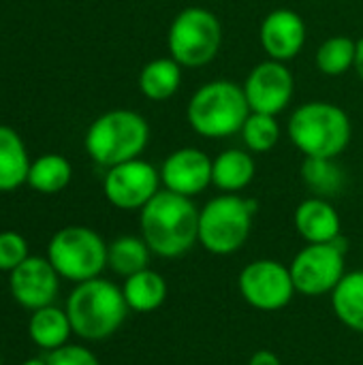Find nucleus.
Masks as SVG:
<instances>
[{
    "label": "nucleus",
    "instance_id": "1",
    "mask_svg": "<svg viewBox=\"0 0 363 365\" xmlns=\"http://www.w3.org/2000/svg\"><path fill=\"white\" fill-rule=\"evenodd\" d=\"M139 227L152 255L160 259H178L199 244V210L188 197L165 188L139 210Z\"/></svg>",
    "mask_w": 363,
    "mask_h": 365
},
{
    "label": "nucleus",
    "instance_id": "2",
    "mask_svg": "<svg viewBox=\"0 0 363 365\" xmlns=\"http://www.w3.org/2000/svg\"><path fill=\"white\" fill-rule=\"evenodd\" d=\"M73 334L88 342L111 338L126 321L128 306L120 287L105 278L79 282L66 299Z\"/></svg>",
    "mask_w": 363,
    "mask_h": 365
},
{
    "label": "nucleus",
    "instance_id": "3",
    "mask_svg": "<svg viewBox=\"0 0 363 365\" xmlns=\"http://www.w3.org/2000/svg\"><path fill=\"white\" fill-rule=\"evenodd\" d=\"M287 133L306 158H338L351 143L353 124L342 107L310 101L293 111Z\"/></svg>",
    "mask_w": 363,
    "mask_h": 365
},
{
    "label": "nucleus",
    "instance_id": "4",
    "mask_svg": "<svg viewBox=\"0 0 363 365\" xmlns=\"http://www.w3.org/2000/svg\"><path fill=\"white\" fill-rule=\"evenodd\" d=\"M250 113L244 88L231 79H214L195 90L186 107L190 128L205 139H227L242 130Z\"/></svg>",
    "mask_w": 363,
    "mask_h": 365
},
{
    "label": "nucleus",
    "instance_id": "5",
    "mask_svg": "<svg viewBox=\"0 0 363 365\" xmlns=\"http://www.w3.org/2000/svg\"><path fill=\"white\" fill-rule=\"evenodd\" d=\"M150 141L148 120L133 109H111L98 115L83 139L88 156L101 167L141 158Z\"/></svg>",
    "mask_w": 363,
    "mask_h": 365
},
{
    "label": "nucleus",
    "instance_id": "6",
    "mask_svg": "<svg viewBox=\"0 0 363 365\" xmlns=\"http://www.w3.org/2000/svg\"><path fill=\"white\" fill-rule=\"evenodd\" d=\"M257 203L240 195H227L210 199L199 210V244L216 255H235L250 237Z\"/></svg>",
    "mask_w": 363,
    "mask_h": 365
},
{
    "label": "nucleus",
    "instance_id": "7",
    "mask_svg": "<svg viewBox=\"0 0 363 365\" xmlns=\"http://www.w3.org/2000/svg\"><path fill=\"white\" fill-rule=\"evenodd\" d=\"M223 45V24L205 6L182 9L167 32L169 56L182 68H201L210 64Z\"/></svg>",
    "mask_w": 363,
    "mask_h": 365
},
{
    "label": "nucleus",
    "instance_id": "8",
    "mask_svg": "<svg viewBox=\"0 0 363 365\" xmlns=\"http://www.w3.org/2000/svg\"><path fill=\"white\" fill-rule=\"evenodd\" d=\"M47 259L60 278L79 284L98 278L107 267V244L94 229L73 225L53 233Z\"/></svg>",
    "mask_w": 363,
    "mask_h": 365
},
{
    "label": "nucleus",
    "instance_id": "9",
    "mask_svg": "<svg viewBox=\"0 0 363 365\" xmlns=\"http://www.w3.org/2000/svg\"><path fill=\"white\" fill-rule=\"evenodd\" d=\"M344 257L347 240L342 237L329 244H306L289 265L295 291L308 297L332 295L347 274Z\"/></svg>",
    "mask_w": 363,
    "mask_h": 365
},
{
    "label": "nucleus",
    "instance_id": "10",
    "mask_svg": "<svg viewBox=\"0 0 363 365\" xmlns=\"http://www.w3.org/2000/svg\"><path fill=\"white\" fill-rule=\"evenodd\" d=\"M240 293L248 306L261 312H278L293 302L295 284L291 269L274 259L248 263L237 278Z\"/></svg>",
    "mask_w": 363,
    "mask_h": 365
},
{
    "label": "nucleus",
    "instance_id": "11",
    "mask_svg": "<svg viewBox=\"0 0 363 365\" xmlns=\"http://www.w3.org/2000/svg\"><path fill=\"white\" fill-rule=\"evenodd\" d=\"M158 190L160 171L143 158H133L109 167L103 180L105 199L124 212L143 210Z\"/></svg>",
    "mask_w": 363,
    "mask_h": 365
},
{
    "label": "nucleus",
    "instance_id": "12",
    "mask_svg": "<svg viewBox=\"0 0 363 365\" xmlns=\"http://www.w3.org/2000/svg\"><path fill=\"white\" fill-rule=\"evenodd\" d=\"M242 88L250 111L278 115L293 101L295 79L291 68H287V62L267 58L257 66H252Z\"/></svg>",
    "mask_w": 363,
    "mask_h": 365
},
{
    "label": "nucleus",
    "instance_id": "13",
    "mask_svg": "<svg viewBox=\"0 0 363 365\" xmlns=\"http://www.w3.org/2000/svg\"><path fill=\"white\" fill-rule=\"evenodd\" d=\"M9 287L13 299L21 308L34 312L56 302L60 289V274L53 269L47 257H28L19 267L11 272Z\"/></svg>",
    "mask_w": 363,
    "mask_h": 365
},
{
    "label": "nucleus",
    "instance_id": "14",
    "mask_svg": "<svg viewBox=\"0 0 363 365\" xmlns=\"http://www.w3.org/2000/svg\"><path fill=\"white\" fill-rule=\"evenodd\" d=\"M160 184L182 197H197L212 184V158L199 148H180L160 165Z\"/></svg>",
    "mask_w": 363,
    "mask_h": 365
},
{
    "label": "nucleus",
    "instance_id": "15",
    "mask_svg": "<svg viewBox=\"0 0 363 365\" xmlns=\"http://www.w3.org/2000/svg\"><path fill=\"white\" fill-rule=\"evenodd\" d=\"M259 41L270 60L289 62L306 45V21L293 9H274L259 26Z\"/></svg>",
    "mask_w": 363,
    "mask_h": 365
},
{
    "label": "nucleus",
    "instance_id": "16",
    "mask_svg": "<svg viewBox=\"0 0 363 365\" xmlns=\"http://www.w3.org/2000/svg\"><path fill=\"white\" fill-rule=\"evenodd\" d=\"M293 222L306 244H329L342 237L340 214L323 197L304 199L293 214Z\"/></svg>",
    "mask_w": 363,
    "mask_h": 365
},
{
    "label": "nucleus",
    "instance_id": "17",
    "mask_svg": "<svg viewBox=\"0 0 363 365\" xmlns=\"http://www.w3.org/2000/svg\"><path fill=\"white\" fill-rule=\"evenodd\" d=\"M257 165L248 150L229 148L212 158V186L227 195H240L255 180Z\"/></svg>",
    "mask_w": 363,
    "mask_h": 365
},
{
    "label": "nucleus",
    "instance_id": "18",
    "mask_svg": "<svg viewBox=\"0 0 363 365\" xmlns=\"http://www.w3.org/2000/svg\"><path fill=\"white\" fill-rule=\"evenodd\" d=\"M71 334H73V325L66 310H60L53 304L34 310L28 321L30 340L47 353L68 344Z\"/></svg>",
    "mask_w": 363,
    "mask_h": 365
},
{
    "label": "nucleus",
    "instance_id": "19",
    "mask_svg": "<svg viewBox=\"0 0 363 365\" xmlns=\"http://www.w3.org/2000/svg\"><path fill=\"white\" fill-rule=\"evenodd\" d=\"M30 158L21 137L11 126H0V192H11L28 182Z\"/></svg>",
    "mask_w": 363,
    "mask_h": 365
},
{
    "label": "nucleus",
    "instance_id": "20",
    "mask_svg": "<svg viewBox=\"0 0 363 365\" xmlns=\"http://www.w3.org/2000/svg\"><path fill=\"white\" fill-rule=\"evenodd\" d=\"M139 90L150 101H167L182 86V66L171 58H154L139 71Z\"/></svg>",
    "mask_w": 363,
    "mask_h": 365
},
{
    "label": "nucleus",
    "instance_id": "21",
    "mask_svg": "<svg viewBox=\"0 0 363 365\" xmlns=\"http://www.w3.org/2000/svg\"><path fill=\"white\" fill-rule=\"evenodd\" d=\"M122 293H124L128 310L148 314V312L158 310L165 304V299H167V282L158 272L148 267V269H143L139 274L128 276L124 287H122Z\"/></svg>",
    "mask_w": 363,
    "mask_h": 365
},
{
    "label": "nucleus",
    "instance_id": "22",
    "mask_svg": "<svg viewBox=\"0 0 363 365\" xmlns=\"http://www.w3.org/2000/svg\"><path fill=\"white\" fill-rule=\"evenodd\" d=\"M332 308L342 325L363 334V269L344 274L332 293Z\"/></svg>",
    "mask_w": 363,
    "mask_h": 365
},
{
    "label": "nucleus",
    "instance_id": "23",
    "mask_svg": "<svg viewBox=\"0 0 363 365\" xmlns=\"http://www.w3.org/2000/svg\"><path fill=\"white\" fill-rule=\"evenodd\" d=\"M152 250L143 237L122 235L107 246V267H111L118 276H133L150 267Z\"/></svg>",
    "mask_w": 363,
    "mask_h": 365
},
{
    "label": "nucleus",
    "instance_id": "24",
    "mask_svg": "<svg viewBox=\"0 0 363 365\" xmlns=\"http://www.w3.org/2000/svg\"><path fill=\"white\" fill-rule=\"evenodd\" d=\"M73 178L71 163L60 154H45L30 163L28 171V186L43 195H56L68 186Z\"/></svg>",
    "mask_w": 363,
    "mask_h": 365
},
{
    "label": "nucleus",
    "instance_id": "25",
    "mask_svg": "<svg viewBox=\"0 0 363 365\" xmlns=\"http://www.w3.org/2000/svg\"><path fill=\"white\" fill-rule=\"evenodd\" d=\"M357 41L344 34L325 38L317 49V68L327 77H340L355 66Z\"/></svg>",
    "mask_w": 363,
    "mask_h": 365
},
{
    "label": "nucleus",
    "instance_id": "26",
    "mask_svg": "<svg viewBox=\"0 0 363 365\" xmlns=\"http://www.w3.org/2000/svg\"><path fill=\"white\" fill-rule=\"evenodd\" d=\"M302 180L315 197H334L344 186V173L336 158H304Z\"/></svg>",
    "mask_w": 363,
    "mask_h": 365
},
{
    "label": "nucleus",
    "instance_id": "27",
    "mask_svg": "<svg viewBox=\"0 0 363 365\" xmlns=\"http://www.w3.org/2000/svg\"><path fill=\"white\" fill-rule=\"evenodd\" d=\"M242 141L246 145L248 152L252 154H265L270 150H274L280 141V124L276 120V115L270 113H257L250 111L242 130Z\"/></svg>",
    "mask_w": 363,
    "mask_h": 365
},
{
    "label": "nucleus",
    "instance_id": "28",
    "mask_svg": "<svg viewBox=\"0 0 363 365\" xmlns=\"http://www.w3.org/2000/svg\"><path fill=\"white\" fill-rule=\"evenodd\" d=\"M28 242L17 231H2L0 233V272L11 274L28 259Z\"/></svg>",
    "mask_w": 363,
    "mask_h": 365
},
{
    "label": "nucleus",
    "instance_id": "29",
    "mask_svg": "<svg viewBox=\"0 0 363 365\" xmlns=\"http://www.w3.org/2000/svg\"><path fill=\"white\" fill-rule=\"evenodd\" d=\"M45 361L47 365H101L92 351L79 344H64L56 351H49Z\"/></svg>",
    "mask_w": 363,
    "mask_h": 365
},
{
    "label": "nucleus",
    "instance_id": "30",
    "mask_svg": "<svg viewBox=\"0 0 363 365\" xmlns=\"http://www.w3.org/2000/svg\"><path fill=\"white\" fill-rule=\"evenodd\" d=\"M248 365H282L280 364V359L272 353V351H257L252 357H250V361Z\"/></svg>",
    "mask_w": 363,
    "mask_h": 365
},
{
    "label": "nucleus",
    "instance_id": "31",
    "mask_svg": "<svg viewBox=\"0 0 363 365\" xmlns=\"http://www.w3.org/2000/svg\"><path fill=\"white\" fill-rule=\"evenodd\" d=\"M353 71L357 73V77L363 81V36L357 41V51H355V66Z\"/></svg>",
    "mask_w": 363,
    "mask_h": 365
},
{
    "label": "nucleus",
    "instance_id": "32",
    "mask_svg": "<svg viewBox=\"0 0 363 365\" xmlns=\"http://www.w3.org/2000/svg\"><path fill=\"white\" fill-rule=\"evenodd\" d=\"M19 365H47V361H45V359H41V357H32V359L21 361Z\"/></svg>",
    "mask_w": 363,
    "mask_h": 365
},
{
    "label": "nucleus",
    "instance_id": "33",
    "mask_svg": "<svg viewBox=\"0 0 363 365\" xmlns=\"http://www.w3.org/2000/svg\"><path fill=\"white\" fill-rule=\"evenodd\" d=\"M0 365H2V361H0Z\"/></svg>",
    "mask_w": 363,
    "mask_h": 365
}]
</instances>
